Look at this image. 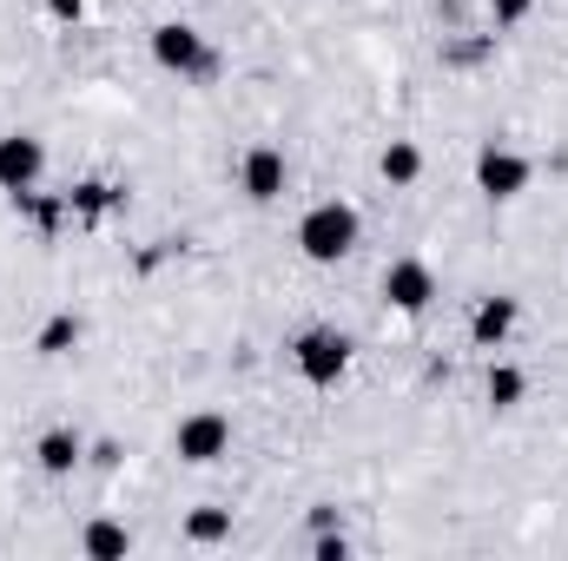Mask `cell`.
Here are the masks:
<instances>
[{"label": "cell", "mask_w": 568, "mask_h": 561, "mask_svg": "<svg viewBox=\"0 0 568 561\" xmlns=\"http://www.w3.org/2000/svg\"><path fill=\"white\" fill-rule=\"evenodd\" d=\"M357 238H364V218H357V205H344V198H324V205H311V212L297 218V252H304L311 265L351 258Z\"/></svg>", "instance_id": "obj_1"}, {"label": "cell", "mask_w": 568, "mask_h": 561, "mask_svg": "<svg viewBox=\"0 0 568 561\" xmlns=\"http://www.w3.org/2000/svg\"><path fill=\"white\" fill-rule=\"evenodd\" d=\"M152 60H159L165 73H179V80H212V73H219V53H212L205 33L185 27V20L152 27Z\"/></svg>", "instance_id": "obj_2"}, {"label": "cell", "mask_w": 568, "mask_h": 561, "mask_svg": "<svg viewBox=\"0 0 568 561\" xmlns=\"http://www.w3.org/2000/svg\"><path fill=\"white\" fill-rule=\"evenodd\" d=\"M291 364H297V377H304V384L331 390V384H344V370H351V337H344V330H331V324H311V330L291 344Z\"/></svg>", "instance_id": "obj_3"}, {"label": "cell", "mask_w": 568, "mask_h": 561, "mask_svg": "<svg viewBox=\"0 0 568 561\" xmlns=\"http://www.w3.org/2000/svg\"><path fill=\"white\" fill-rule=\"evenodd\" d=\"M529 178H536V165H529L523 152H509V145H483V152H476V192H483V198L509 205V198L529 192Z\"/></svg>", "instance_id": "obj_4"}, {"label": "cell", "mask_w": 568, "mask_h": 561, "mask_svg": "<svg viewBox=\"0 0 568 561\" xmlns=\"http://www.w3.org/2000/svg\"><path fill=\"white\" fill-rule=\"evenodd\" d=\"M172 449H179V462H219L232 449V417L225 410H192V417L179 422Z\"/></svg>", "instance_id": "obj_5"}, {"label": "cell", "mask_w": 568, "mask_h": 561, "mask_svg": "<svg viewBox=\"0 0 568 561\" xmlns=\"http://www.w3.org/2000/svg\"><path fill=\"white\" fill-rule=\"evenodd\" d=\"M47 172V145L33 133H7L0 140V192H33Z\"/></svg>", "instance_id": "obj_6"}, {"label": "cell", "mask_w": 568, "mask_h": 561, "mask_svg": "<svg viewBox=\"0 0 568 561\" xmlns=\"http://www.w3.org/2000/svg\"><path fill=\"white\" fill-rule=\"evenodd\" d=\"M429 297H436V272H429L424 258H397L390 272H384V304L390 310H429Z\"/></svg>", "instance_id": "obj_7"}, {"label": "cell", "mask_w": 568, "mask_h": 561, "mask_svg": "<svg viewBox=\"0 0 568 561\" xmlns=\"http://www.w3.org/2000/svg\"><path fill=\"white\" fill-rule=\"evenodd\" d=\"M284 178H291V172H284L278 145H252V152H245V165H239V185H245V198H258V205H272V198H278Z\"/></svg>", "instance_id": "obj_8"}, {"label": "cell", "mask_w": 568, "mask_h": 561, "mask_svg": "<svg viewBox=\"0 0 568 561\" xmlns=\"http://www.w3.org/2000/svg\"><path fill=\"white\" fill-rule=\"evenodd\" d=\"M516 317H523L516 297H483V304L469 310V337H476V350H496V344L516 330Z\"/></svg>", "instance_id": "obj_9"}, {"label": "cell", "mask_w": 568, "mask_h": 561, "mask_svg": "<svg viewBox=\"0 0 568 561\" xmlns=\"http://www.w3.org/2000/svg\"><path fill=\"white\" fill-rule=\"evenodd\" d=\"M80 456H87V442H80L73 429H47V436L33 442V462H40L47 476H73V469H80Z\"/></svg>", "instance_id": "obj_10"}, {"label": "cell", "mask_w": 568, "mask_h": 561, "mask_svg": "<svg viewBox=\"0 0 568 561\" xmlns=\"http://www.w3.org/2000/svg\"><path fill=\"white\" fill-rule=\"evenodd\" d=\"M67 205H73V218H80V225H100L106 212H120V205H126V192H113V185L87 178V185H73V192H67Z\"/></svg>", "instance_id": "obj_11"}, {"label": "cell", "mask_w": 568, "mask_h": 561, "mask_svg": "<svg viewBox=\"0 0 568 561\" xmlns=\"http://www.w3.org/2000/svg\"><path fill=\"white\" fill-rule=\"evenodd\" d=\"M483 397H489L496 410H516V404L529 397V377H523L516 364H489V377H483Z\"/></svg>", "instance_id": "obj_12"}, {"label": "cell", "mask_w": 568, "mask_h": 561, "mask_svg": "<svg viewBox=\"0 0 568 561\" xmlns=\"http://www.w3.org/2000/svg\"><path fill=\"white\" fill-rule=\"evenodd\" d=\"M377 172H384V185H417L424 152H417L410 140H390V145H384V159H377Z\"/></svg>", "instance_id": "obj_13"}, {"label": "cell", "mask_w": 568, "mask_h": 561, "mask_svg": "<svg viewBox=\"0 0 568 561\" xmlns=\"http://www.w3.org/2000/svg\"><path fill=\"white\" fill-rule=\"evenodd\" d=\"M126 549H133L126 522H93V529H87V555H93V561H120Z\"/></svg>", "instance_id": "obj_14"}, {"label": "cell", "mask_w": 568, "mask_h": 561, "mask_svg": "<svg viewBox=\"0 0 568 561\" xmlns=\"http://www.w3.org/2000/svg\"><path fill=\"white\" fill-rule=\"evenodd\" d=\"M73 344H80V317H73V310H60V317H47V330H40V344H33V350H40V357H67Z\"/></svg>", "instance_id": "obj_15"}, {"label": "cell", "mask_w": 568, "mask_h": 561, "mask_svg": "<svg viewBox=\"0 0 568 561\" xmlns=\"http://www.w3.org/2000/svg\"><path fill=\"white\" fill-rule=\"evenodd\" d=\"M185 536H192V542H225V536H232V509H199V516L185 522Z\"/></svg>", "instance_id": "obj_16"}, {"label": "cell", "mask_w": 568, "mask_h": 561, "mask_svg": "<svg viewBox=\"0 0 568 561\" xmlns=\"http://www.w3.org/2000/svg\"><path fill=\"white\" fill-rule=\"evenodd\" d=\"M529 7H536V0H489V20H496V27H516V20H529Z\"/></svg>", "instance_id": "obj_17"}, {"label": "cell", "mask_w": 568, "mask_h": 561, "mask_svg": "<svg viewBox=\"0 0 568 561\" xmlns=\"http://www.w3.org/2000/svg\"><path fill=\"white\" fill-rule=\"evenodd\" d=\"M311 555H317V561H344V555H351V542H344V536H317V549H311Z\"/></svg>", "instance_id": "obj_18"}, {"label": "cell", "mask_w": 568, "mask_h": 561, "mask_svg": "<svg viewBox=\"0 0 568 561\" xmlns=\"http://www.w3.org/2000/svg\"><path fill=\"white\" fill-rule=\"evenodd\" d=\"M47 13H53V20H60V27H73V20H80V13H87V0H47Z\"/></svg>", "instance_id": "obj_19"}, {"label": "cell", "mask_w": 568, "mask_h": 561, "mask_svg": "<svg viewBox=\"0 0 568 561\" xmlns=\"http://www.w3.org/2000/svg\"><path fill=\"white\" fill-rule=\"evenodd\" d=\"M483 53H489V40H463V47H449L456 67H469V60H483Z\"/></svg>", "instance_id": "obj_20"}]
</instances>
